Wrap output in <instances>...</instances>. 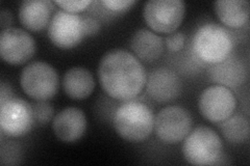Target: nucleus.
Wrapping results in <instances>:
<instances>
[{
  "label": "nucleus",
  "mask_w": 250,
  "mask_h": 166,
  "mask_svg": "<svg viewBox=\"0 0 250 166\" xmlns=\"http://www.w3.org/2000/svg\"><path fill=\"white\" fill-rule=\"evenodd\" d=\"M223 145L220 136L212 128L200 126L185 138L183 154L192 165H215L222 157Z\"/></svg>",
  "instance_id": "4"
},
{
  "label": "nucleus",
  "mask_w": 250,
  "mask_h": 166,
  "mask_svg": "<svg viewBox=\"0 0 250 166\" xmlns=\"http://www.w3.org/2000/svg\"><path fill=\"white\" fill-rule=\"evenodd\" d=\"M107 10L113 12H124L128 10L131 5L137 3L135 0H104L101 1Z\"/></svg>",
  "instance_id": "24"
},
{
  "label": "nucleus",
  "mask_w": 250,
  "mask_h": 166,
  "mask_svg": "<svg viewBox=\"0 0 250 166\" xmlns=\"http://www.w3.org/2000/svg\"><path fill=\"white\" fill-rule=\"evenodd\" d=\"M87 126L88 122L84 112L76 107L62 109L52 121V129L56 136L67 144L80 140L84 135Z\"/></svg>",
  "instance_id": "13"
},
{
  "label": "nucleus",
  "mask_w": 250,
  "mask_h": 166,
  "mask_svg": "<svg viewBox=\"0 0 250 166\" xmlns=\"http://www.w3.org/2000/svg\"><path fill=\"white\" fill-rule=\"evenodd\" d=\"M215 12L225 26L232 29L243 27L249 19V2L246 0H219Z\"/></svg>",
  "instance_id": "18"
},
{
  "label": "nucleus",
  "mask_w": 250,
  "mask_h": 166,
  "mask_svg": "<svg viewBox=\"0 0 250 166\" xmlns=\"http://www.w3.org/2000/svg\"><path fill=\"white\" fill-rule=\"evenodd\" d=\"M54 10V2L48 0H27L19 9L21 24L30 31H41L49 26Z\"/></svg>",
  "instance_id": "14"
},
{
  "label": "nucleus",
  "mask_w": 250,
  "mask_h": 166,
  "mask_svg": "<svg viewBox=\"0 0 250 166\" xmlns=\"http://www.w3.org/2000/svg\"><path fill=\"white\" fill-rule=\"evenodd\" d=\"M98 79L109 97L119 101H129L144 90L147 74L134 54L123 49H114L101 58Z\"/></svg>",
  "instance_id": "1"
},
{
  "label": "nucleus",
  "mask_w": 250,
  "mask_h": 166,
  "mask_svg": "<svg viewBox=\"0 0 250 166\" xmlns=\"http://www.w3.org/2000/svg\"><path fill=\"white\" fill-rule=\"evenodd\" d=\"M20 85L29 98L36 101H47L58 92L59 75L47 62L34 61L22 70Z\"/></svg>",
  "instance_id": "5"
},
{
  "label": "nucleus",
  "mask_w": 250,
  "mask_h": 166,
  "mask_svg": "<svg viewBox=\"0 0 250 166\" xmlns=\"http://www.w3.org/2000/svg\"><path fill=\"white\" fill-rule=\"evenodd\" d=\"M185 35L181 31H175L173 34H170L165 38V45L170 52H177L182 50L185 45Z\"/></svg>",
  "instance_id": "22"
},
{
  "label": "nucleus",
  "mask_w": 250,
  "mask_h": 166,
  "mask_svg": "<svg viewBox=\"0 0 250 166\" xmlns=\"http://www.w3.org/2000/svg\"><path fill=\"white\" fill-rule=\"evenodd\" d=\"M186 4L181 0H150L144 6L146 24L155 33L173 34L185 18Z\"/></svg>",
  "instance_id": "6"
},
{
  "label": "nucleus",
  "mask_w": 250,
  "mask_h": 166,
  "mask_svg": "<svg viewBox=\"0 0 250 166\" xmlns=\"http://www.w3.org/2000/svg\"><path fill=\"white\" fill-rule=\"evenodd\" d=\"M13 20V14L9 10H1L0 12V25H1L2 30L11 28Z\"/></svg>",
  "instance_id": "26"
},
{
  "label": "nucleus",
  "mask_w": 250,
  "mask_h": 166,
  "mask_svg": "<svg viewBox=\"0 0 250 166\" xmlns=\"http://www.w3.org/2000/svg\"><path fill=\"white\" fill-rule=\"evenodd\" d=\"M208 73L214 82L228 89H237L243 85L247 79V71L243 62L230 55L223 61L213 65Z\"/></svg>",
  "instance_id": "15"
},
{
  "label": "nucleus",
  "mask_w": 250,
  "mask_h": 166,
  "mask_svg": "<svg viewBox=\"0 0 250 166\" xmlns=\"http://www.w3.org/2000/svg\"><path fill=\"white\" fill-rule=\"evenodd\" d=\"M48 37L51 43L59 48H74L85 37L83 17L65 11L57 12L49 23Z\"/></svg>",
  "instance_id": "10"
},
{
  "label": "nucleus",
  "mask_w": 250,
  "mask_h": 166,
  "mask_svg": "<svg viewBox=\"0 0 250 166\" xmlns=\"http://www.w3.org/2000/svg\"><path fill=\"white\" fill-rule=\"evenodd\" d=\"M92 2L90 0H82V1H71V0H57L54 4L59 5L62 11L71 14H77L84 11Z\"/></svg>",
  "instance_id": "21"
},
{
  "label": "nucleus",
  "mask_w": 250,
  "mask_h": 166,
  "mask_svg": "<svg viewBox=\"0 0 250 166\" xmlns=\"http://www.w3.org/2000/svg\"><path fill=\"white\" fill-rule=\"evenodd\" d=\"M13 97H14V93L11 86L9 84H5V82H2L1 88H0V103L9 100Z\"/></svg>",
  "instance_id": "27"
},
{
  "label": "nucleus",
  "mask_w": 250,
  "mask_h": 166,
  "mask_svg": "<svg viewBox=\"0 0 250 166\" xmlns=\"http://www.w3.org/2000/svg\"><path fill=\"white\" fill-rule=\"evenodd\" d=\"M223 137L232 145L245 144L249 139V122L241 113L230 115L219 126Z\"/></svg>",
  "instance_id": "19"
},
{
  "label": "nucleus",
  "mask_w": 250,
  "mask_h": 166,
  "mask_svg": "<svg viewBox=\"0 0 250 166\" xmlns=\"http://www.w3.org/2000/svg\"><path fill=\"white\" fill-rule=\"evenodd\" d=\"M101 26L97 19L92 17H84L83 18V29L85 37L95 36L99 33Z\"/></svg>",
  "instance_id": "25"
},
{
  "label": "nucleus",
  "mask_w": 250,
  "mask_h": 166,
  "mask_svg": "<svg viewBox=\"0 0 250 166\" xmlns=\"http://www.w3.org/2000/svg\"><path fill=\"white\" fill-rule=\"evenodd\" d=\"M233 48V38L225 27L216 23L200 26L193 38V49L198 58L208 64H219L228 58Z\"/></svg>",
  "instance_id": "3"
},
{
  "label": "nucleus",
  "mask_w": 250,
  "mask_h": 166,
  "mask_svg": "<svg viewBox=\"0 0 250 166\" xmlns=\"http://www.w3.org/2000/svg\"><path fill=\"white\" fill-rule=\"evenodd\" d=\"M130 48L135 56L145 62L158 60L164 52V41L153 31L139 29L131 37Z\"/></svg>",
  "instance_id": "16"
},
{
  "label": "nucleus",
  "mask_w": 250,
  "mask_h": 166,
  "mask_svg": "<svg viewBox=\"0 0 250 166\" xmlns=\"http://www.w3.org/2000/svg\"><path fill=\"white\" fill-rule=\"evenodd\" d=\"M34 125L33 107L25 100L13 97L0 103V128L4 135L23 136Z\"/></svg>",
  "instance_id": "8"
},
{
  "label": "nucleus",
  "mask_w": 250,
  "mask_h": 166,
  "mask_svg": "<svg viewBox=\"0 0 250 166\" xmlns=\"http://www.w3.org/2000/svg\"><path fill=\"white\" fill-rule=\"evenodd\" d=\"M192 124V116L186 108L172 105L163 108L154 116L153 130L164 144L175 145L188 136Z\"/></svg>",
  "instance_id": "7"
},
{
  "label": "nucleus",
  "mask_w": 250,
  "mask_h": 166,
  "mask_svg": "<svg viewBox=\"0 0 250 166\" xmlns=\"http://www.w3.org/2000/svg\"><path fill=\"white\" fill-rule=\"evenodd\" d=\"M37 50L35 38L17 27L1 30L0 55L10 65H23L34 57Z\"/></svg>",
  "instance_id": "11"
},
{
  "label": "nucleus",
  "mask_w": 250,
  "mask_h": 166,
  "mask_svg": "<svg viewBox=\"0 0 250 166\" xmlns=\"http://www.w3.org/2000/svg\"><path fill=\"white\" fill-rule=\"evenodd\" d=\"M198 108L206 120L221 123L233 114L237 108V99L230 89L218 84L212 85L201 92Z\"/></svg>",
  "instance_id": "9"
},
{
  "label": "nucleus",
  "mask_w": 250,
  "mask_h": 166,
  "mask_svg": "<svg viewBox=\"0 0 250 166\" xmlns=\"http://www.w3.org/2000/svg\"><path fill=\"white\" fill-rule=\"evenodd\" d=\"M31 107H33L34 123L37 126L47 125L54 116V108L49 102L37 101L34 104H31Z\"/></svg>",
  "instance_id": "20"
},
{
  "label": "nucleus",
  "mask_w": 250,
  "mask_h": 166,
  "mask_svg": "<svg viewBox=\"0 0 250 166\" xmlns=\"http://www.w3.org/2000/svg\"><path fill=\"white\" fill-rule=\"evenodd\" d=\"M62 89L69 98L83 100L91 96L95 89V81L88 69L74 67L69 69L62 77Z\"/></svg>",
  "instance_id": "17"
},
{
  "label": "nucleus",
  "mask_w": 250,
  "mask_h": 166,
  "mask_svg": "<svg viewBox=\"0 0 250 166\" xmlns=\"http://www.w3.org/2000/svg\"><path fill=\"white\" fill-rule=\"evenodd\" d=\"M146 92L150 98L159 103L175 100L182 92V82L178 75L168 68H159L147 76Z\"/></svg>",
  "instance_id": "12"
},
{
  "label": "nucleus",
  "mask_w": 250,
  "mask_h": 166,
  "mask_svg": "<svg viewBox=\"0 0 250 166\" xmlns=\"http://www.w3.org/2000/svg\"><path fill=\"white\" fill-rule=\"evenodd\" d=\"M116 132L129 142H142L151 135L154 115L149 106L140 101H125L113 115Z\"/></svg>",
  "instance_id": "2"
},
{
  "label": "nucleus",
  "mask_w": 250,
  "mask_h": 166,
  "mask_svg": "<svg viewBox=\"0 0 250 166\" xmlns=\"http://www.w3.org/2000/svg\"><path fill=\"white\" fill-rule=\"evenodd\" d=\"M1 163L5 160L9 159L7 164H18L17 161L20 158V151L15 144H7L4 146L2 142V148H1Z\"/></svg>",
  "instance_id": "23"
}]
</instances>
